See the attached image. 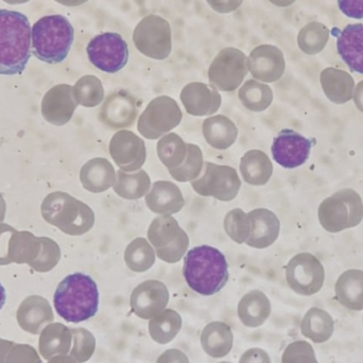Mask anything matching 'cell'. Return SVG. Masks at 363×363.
<instances>
[{
    "instance_id": "6da1fadb",
    "label": "cell",
    "mask_w": 363,
    "mask_h": 363,
    "mask_svg": "<svg viewBox=\"0 0 363 363\" xmlns=\"http://www.w3.org/2000/svg\"><path fill=\"white\" fill-rule=\"evenodd\" d=\"M31 26L17 11L0 10V74L14 76L25 70L31 57Z\"/></svg>"
},
{
    "instance_id": "7a4b0ae2",
    "label": "cell",
    "mask_w": 363,
    "mask_h": 363,
    "mask_svg": "<svg viewBox=\"0 0 363 363\" xmlns=\"http://www.w3.org/2000/svg\"><path fill=\"white\" fill-rule=\"evenodd\" d=\"M183 275L190 289L211 296L223 289L228 281L225 256L211 245L189 250L184 258Z\"/></svg>"
},
{
    "instance_id": "3957f363",
    "label": "cell",
    "mask_w": 363,
    "mask_h": 363,
    "mask_svg": "<svg viewBox=\"0 0 363 363\" xmlns=\"http://www.w3.org/2000/svg\"><path fill=\"white\" fill-rule=\"evenodd\" d=\"M57 315L70 323H80L95 317L99 307L96 281L84 273L67 275L53 296Z\"/></svg>"
},
{
    "instance_id": "277c9868",
    "label": "cell",
    "mask_w": 363,
    "mask_h": 363,
    "mask_svg": "<svg viewBox=\"0 0 363 363\" xmlns=\"http://www.w3.org/2000/svg\"><path fill=\"white\" fill-rule=\"evenodd\" d=\"M74 30L63 15H47L31 28V50L34 57L48 64H59L67 57Z\"/></svg>"
},
{
    "instance_id": "5b68a950",
    "label": "cell",
    "mask_w": 363,
    "mask_h": 363,
    "mask_svg": "<svg viewBox=\"0 0 363 363\" xmlns=\"http://www.w3.org/2000/svg\"><path fill=\"white\" fill-rule=\"evenodd\" d=\"M318 215L322 228L333 234L356 228L363 219L362 196L351 188L339 190L320 204Z\"/></svg>"
},
{
    "instance_id": "8992f818",
    "label": "cell",
    "mask_w": 363,
    "mask_h": 363,
    "mask_svg": "<svg viewBox=\"0 0 363 363\" xmlns=\"http://www.w3.org/2000/svg\"><path fill=\"white\" fill-rule=\"evenodd\" d=\"M148 240L157 257L168 264L180 262L188 251L189 238L172 216H160L148 230Z\"/></svg>"
},
{
    "instance_id": "52a82bcc",
    "label": "cell",
    "mask_w": 363,
    "mask_h": 363,
    "mask_svg": "<svg viewBox=\"0 0 363 363\" xmlns=\"http://www.w3.org/2000/svg\"><path fill=\"white\" fill-rule=\"evenodd\" d=\"M136 49L150 59H167L172 50V27L169 21L157 14L145 16L133 32Z\"/></svg>"
},
{
    "instance_id": "ba28073f",
    "label": "cell",
    "mask_w": 363,
    "mask_h": 363,
    "mask_svg": "<svg viewBox=\"0 0 363 363\" xmlns=\"http://www.w3.org/2000/svg\"><path fill=\"white\" fill-rule=\"evenodd\" d=\"M182 119L183 114L176 100L168 96H160L140 115L138 129L147 140H159L178 127Z\"/></svg>"
},
{
    "instance_id": "9c48e42d",
    "label": "cell",
    "mask_w": 363,
    "mask_h": 363,
    "mask_svg": "<svg viewBox=\"0 0 363 363\" xmlns=\"http://www.w3.org/2000/svg\"><path fill=\"white\" fill-rule=\"evenodd\" d=\"M191 186L200 196L230 202L238 194L241 181L235 168L206 162L200 176L191 182Z\"/></svg>"
},
{
    "instance_id": "30bf717a",
    "label": "cell",
    "mask_w": 363,
    "mask_h": 363,
    "mask_svg": "<svg viewBox=\"0 0 363 363\" xmlns=\"http://www.w3.org/2000/svg\"><path fill=\"white\" fill-rule=\"evenodd\" d=\"M247 72L249 67L245 52L235 47H226L211 62L208 80L218 91H234L240 86Z\"/></svg>"
},
{
    "instance_id": "8fae6325",
    "label": "cell",
    "mask_w": 363,
    "mask_h": 363,
    "mask_svg": "<svg viewBox=\"0 0 363 363\" xmlns=\"http://www.w3.org/2000/svg\"><path fill=\"white\" fill-rule=\"evenodd\" d=\"M89 62L101 72L115 74L127 65L129 47L121 34L104 32L91 38L86 47Z\"/></svg>"
},
{
    "instance_id": "7c38bea8",
    "label": "cell",
    "mask_w": 363,
    "mask_h": 363,
    "mask_svg": "<svg viewBox=\"0 0 363 363\" xmlns=\"http://www.w3.org/2000/svg\"><path fill=\"white\" fill-rule=\"evenodd\" d=\"M323 264L311 253L294 256L286 267L288 285L301 296H311L320 291L324 284Z\"/></svg>"
},
{
    "instance_id": "4fadbf2b",
    "label": "cell",
    "mask_w": 363,
    "mask_h": 363,
    "mask_svg": "<svg viewBox=\"0 0 363 363\" xmlns=\"http://www.w3.org/2000/svg\"><path fill=\"white\" fill-rule=\"evenodd\" d=\"M311 140L294 130H281L273 140V159L281 167L294 169L306 163L311 151Z\"/></svg>"
},
{
    "instance_id": "5bb4252c",
    "label": "cell",
    "mask_w": 363,
    "mask_h": 363,
    "mask_svg": "<svg viewBox=\"0 0 363 363\" xmlns=\"http://www.w3.org/2000/svg\"><path fill=\"white\" fill-rule=\"evenodd\" d=\"M110 155L119 169L125 172H138L146 162V145L133 132L121 130L111 140Z\"/></svg>"
},
{
    "instance_id": "9a60e30c",
    "label": "cell",
    "mask_w": 363,
    "mask_h": 363,
    "mask_svg": "<svg viewBox=\"0 0 363 363\" xmlns=\"http://www.w3.org/2000/svg\"><path fill=\"white\" fill-rule=\"evenodd\" d=\"M247 67L255 80L277 82L285 72V57L283 51L274 45H259L250 53Z\"/></svg>"
},
{
    "instance_id": "2e32d148",
    "label": "cell",
    "mask_w": 363,
    "mask_h": 363,
    "mask_svg": "<svg viewBox=\"0 0 363 363\" xmlns=\"http://www.w3.org/2000/svg\"><path fill=\"white\" fill-rule=\"evenodd\" d=\"M169 302V292L160 281H144L132 292L130 304L134 313L143 319L157 317L165 311Z\"/></svg>"
},
{
    "instance_id": "e0dca14e",
    "label": "cell",
    "mask_w": 363,
    "mask_h": 363,
    "mask_svg": "<svg viewBox=\"0 0 363 363\" xmlns=\"http://www.w3.org/2000/svg\"><path fill=\"white\" fill-rule=\"evenodd\" d=\"M181 101L186 112L192 116L202 117L215 114L221 106V95L211 85L192 82L181 91Z\"/></svg>"
},
{
    "instance_id": "ac0fdd59",
    "label": "cell",
    "mask_w": 363,
    "mask_h": 363,
    "mask_svg": "<svg viewBox=\"0 0 363 363\" xmlns=\"http://www.w3.org/2000/svg\"><path fill=\"white\" fill-rule=\"evenodd\" d=\"M252 232L245 245L254 249L271 247L279 236L281 222L273 211L267 208L253 209L249 213Z\"/></svg>"
},
{
    "instance_id": "d6986e66",
    "label": "cell",
    "mask_w": 363,
    "mask_h": 363,
    "mask_svg": "<svg viewBox=\"0 0 363 363\" xmlns=\"http://www.w3.org/2000/svg\"><path fill=\"white\" fill-rule=\"evenodd\" d=\"M145 201L151 211L162 216L179 213L185 205L180 188L169 181L155 182Z\"/></svg>"
},
{
    "instance_id": "ffe728a7",
    "label": "cell",
    "mask_w": 363,
    "mask_h": 363,
    "mask_svg": "<svg viewBox=\"0 0 363 363\" xmlns=\"http://www.w3.org/2000/svg\"><path fill=\"white\" fill-rule=\"evenodd\" d=\"M337 49L350 69L363 74V23H351L340 32Z\"/></svg>"
},
{
    "instance_id": "44dd1931",
    "label": "cell",
    "mask_w": 363,
    "mask_h": 363,
    "mask_svg": "<svg viewBox=\"0 0 363 363\" xmlns=\"http://www.w3.org/2000/svg\"><path fill=\"white\" fill-rule=\"evenodd\" d=\"M104 121L114 129L132 127L138 116L135 100L125 91L112 94L104 104Z\"/></svg>"
},
{
    "instance_id": "7402d4cb",
    "label": "cell",
    "mask_w": 363,
    "mask_h": 363,
    "mask_svg": "<svg viewBox=\"0 0 363 363\" xmlns=\"http://www.w3.org/2000/svg\"><path fill=\"white\" fill-rule=\"evenodd\" d=\"M322 89L328 100L345 104L353 99L355 81L349 72L338 68H325L320 74Z\"/></svg>"
},
{
    "instance_id": "603a6c76",
    "label": "cell",
    "mask_w": 363,
    "mask_h": 363,
    "mask_svg": "<svg viewBox=\"0 0 363 363\" xmlns=\"http://www.w3.org/2000/svg\"><path fill=\"white\" fill-rule=\"evenodd\" d=\"M203 135L207 144L213 149L226 150L236 142L238 130L230 118L217 115L204 121Z\"/></svg>"
},
{
    "instance_id": "cb8c5ba5",
    "label": "cell",
    "mask_w": 363,
    "mask_h": 363,
    "mask_svg": "<svg viewBox=\"0 0 363 363\" xmlns=\"http://www.w3.org/2000/svg\"><path fill=\"white\" fill-rule=\"evenodd\" d=\"M240 172L245 183L253 186L266 185L273 174V165L266 153L247 151L240 161Z\"/></svg>"
},
{
    "instance_id": "d4e9b609",
    "label": "cell",
    "mask_w": 363,
    "mask_h": 363,
    "mask_svg": "<svg viewBox=\"0 0 363 363\" xmlns=\"http://www.w3.org/2000/svg\"><path fill=\"white\" fill-rule=\"evenodd\" d=\"M336 294L343 306L363 309V271L349 270L343 273L336 284Z\"/></svg>"
},
{
    "instance_id": "484cf974",
    "label": "cell",
    "mask_w": 363,
    "mask_h": 363,
    "mask_svg": "<svg viewBox=\"0 0 363 363\" xmlns=\"http://www.w3.org/2000/svg\"><path fill=\"white\" fill-rule=\"evenodd\" d=\"M270 308L268 298L262 291L253 290L241 298L238 315L245 325L256 328L269 317Z\"/></svg>"
},
{
    "instance_id": "4316f807",
    "label": "cell",
    "mask_w": 363,
    "mask_h": 363,
    "mask_svg": "<svg viewBox=\"0 0 363 363\" xmlns=\"http://www.w3.org/2000/svg\"><path fill=\"white\" fill-rule=\"evenodd\" d=\"M151 180L145 170H138L133 174H125L123 170L116 172L114 191L125 200H138L148 194Z\"/></svg>"
},
{
    "instance_id": "83f0119b",
    "label": "cell",
    "mask_w": 363,
    "mask_h": 363,
    "mask_svg": "<svg viewBox=\"0 0 363 363\" xmlns=\"http://www.w3.org/2000/svg\"><path fill=\"white\" fill-rule=\"evenodd\" d=\"M202 345L204 351L213 358H220L230 353L233 345V335L226 324H209L202 334Z\"/></svg>"
},
{
    "instance_id": "f1b7e54d",
    "label": "cell",
    "mask_w": 363,
    "mask_h": 363,
    "mask_svg": "<svg viewBox=\"0 0 363 363\" xmlns=\"http://www.w3.org/2000/svg\"><path fill=\"white\" fill-rule=\"evenodd\" d=\"M239 100L252 112H264L273 101V91L269 85L257 80H247L239 89Z\"/></svg>"
},
{
    "instance_id": "f546056e",
    "label": "cell",
    "mask_w": 363,
    "mask_h": 363,
    "mask_svg": "<svg viewBox=\"0 0 363 363\" xmlns=\"http://www.w3.org/2000/svg\"><path fill=\"white\" fill-rule=\"evenodd\" d=\"M157 155L168 170L180 167L187 157V144L176 133H168L157 143Z\"/></svg>"
},
{
    "instance_id": "4dcf8cb0",
    "label": "cell",
    "mask_w": 363,
    "mask_h": 363,
    "mask_svg": "<svg viewBox=\"0 0 363 363\" xmlns=\"http://www.w3.org/2000/svg\"><path fill=\"white\" fill-rule=\"evenodd\" d=\"M125 262L130 270L146 272L155 264V249L147 239H134L125 249Z\"/></svg>"
},
{
    "instance_id": "1f68e13d",
    "label": "cell",
    "mask_w": 363,
    "mask_h": 363,
    "mask_svg": "<svg viewBox=\"0 0 363 363\" xmlns=\"http://www.w3.org/2000/svg\"><path fill=\"white\" fill-rule=\"evenodd\" d=\"M181 328L180 315L172 309L164 311L149 323L151 337L161 345L169 343L179 334Z\"/></svg>"
},
{
    "instance_id": "d6a6232c",
    "label": "cell",
    "mask_w": 363,
    "mask_h": 363,
    "mask_svg": "<svg viewBox=\"0 0 363 363\" xmlns=\"http://www.w3.org/2000/svg\"><path fill=\"white\" fill-rule=\"evenodd\" d=\"M330 38V30L323 23H309L298 32V44L306 55H313L325 48Z\"/></svg>"
},
{
    "instance_id": "836d02e7",
    "label": "cell",
    "mask_w": 363,
    "mask_h": 363,
    "mask_svg": "<svg viewBox=\"0 0 363 363\" xmlns=\"http://www.w3.org/2000/svg\"><path fill=\"white\" fill-rule=\"evenodd\" d=\"M204 161L202 150L196 145L187 144V157L180 167L168 170L174 180L186 183L196 180L202 172Z\"/></svg>"
},
{
    "instance_id": "e575fe53",
    "label": "cell",
    "mask_w": 363,
    "mask_h": 363,
    "mask_svg": "<svg viewBox=\"0 0 363 363\" xmlns=\"http://www.w3.org/2000/svg\"><path fill=\"white\" fill-rule=\"evenodd\" d=\"M89 185L87 188L94 192H104L114 185L116 172L114 166L106 159L89 162Z\"/></svg>"
},
{
    "instance_id": "d590c367",
    "label": "cell",
    "mask_w": 363,
    "mask_h": 363,
    "mask_svg": "<svg viewBox=\"0 0 363 363\" xmlns=\"http://www.w3.org/2000/svg\"><path fill=\"white\" fill-rule=\"evenodd\" d=\"M223 226L228 236L238 245L245 243L251 235V220L249 215L240 208L233 209L226 213Z\"/></svg>"
},
{
    "instance_id": "8d00e7d4",
    "label": "cell",
    "mask_w": 363,
    "mask_h": 363,
    "mask_svg": "<svg viewBox=\"0 0 363 363\" xmlns=\"http://www.w3.org/2000/svg\"><path fill=\"white\" fill-rule=\"evenodd\" d=\"M281 363H318L313 347L306 341H296L288 345Z\"/></svg>"
},
{
    "instance_id": "74e56055",
    "label": "cell",
    "mask_w": 363,
    "mask_h": 363,
    "mask_svg": "<svg viewBox=\"0 0 363 363\" xmlns=\"http://www.w3.org/2000/svg\"><path fill=\"white\" fill-rule=\"evenodd\" d=\"M338 6L350 18H363V0H338Z\"/></svg>"
},
{
    "instance_id": "f35d334b",
    "label": "cell",
    "mask_w": 363,
    "mask_h": 363,
    "mask_svg": "<svg viewBox=\"0 0 363 363\" xmlns=\"http://www.w3.org/2000/svg\"><path fill=\"white\" fill-rule=\"evenodd\" d=\"M213 11L220 14H228L240 8L243 0H206Z\"/></svg>"
},
{
    "instance_id": "ab89813d",
    "label": "cell",
    "mask_w": 363,
    "mask_h": 363,
    "mask_svg": "<svg viewBox=\"0 0 363 363\" xmlns=\"http://www.w3.org/2000/svg\"><path fill=\"white\" fill-rule=\"evenodd\" d=\"M239 363H270V359L262 350L252 349L243 354Z\"/></svg>"
},
{
    "instance_id": "60d3db41",
    "label": "cell",
    "mask_w": 363,
    "mask_h": 363,
    "mask_svg": "<svg viewBox=\"0 0 363 363\" xmlns=\"http://www.w3.org/2000/svg\"><path fill=\"white\" fill-rule=\"evenodd\" d=\"M353 99L358 110L363 113V81L358 83L357 86L355 87Z\"/></svg>"
},
{
    "instance_id": "b9f144b4",
    "label": "cell",
    "mask_w": 363,
    "mask_h": 363,
    "mask_svg": "<svg viewBox=\"0 0 363 363\" xmlns=\"http://www.w3.org/2000/svg\"><path fill=\"white\" fill-rule=\"evenodd\" d=\"M271 4L274 6H279V8H286V6H291L296 0H269Z\"/></svg>"
},
{
    "instance_id": "7bdbcfd3",
    "label": "cell",
    "mask_w": 363,
    "mask_h": 363,
    "mask_svg": "<svg viewBox=\"0 0 363 363\" xmlns=\"http://www.w3.org/2000/svg\"><path fill=\"white\" fill-rule=\"evenodd\" d=\"M6 289H4V286H2L1 283H0V311H1L2 307H4V305L6 304Z\"/></svg>"
},
{
    "instance_id": "ee69618b",
    "label": "cell",
    "mask_w": 363,
    "mask_h": 363,
    "mask_svg": "<svg viewBox=\"0 0 363 363\" xmlns=\"http://www.w3.org/2000/svg\"><path fill=\"white\" fill-rule=\"evenodd\" d=\"M221 363H230V362H221Z\"/></svg>"
}]
</instances>
